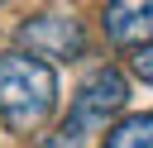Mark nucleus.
Wrapping results in <instances>:
<instances>
[{
	"mask_svg": "<svg viewBox=\"0 0 153 148\" xmlns=\"http://www.w3.org/2000/svg\"><path fill=\"white\" fill-rule=\"evenodd\" d=\"M57 110V72L19 48L0 53V119L14 134H38Z\"/></svg>",
	"mask_w": 153,
	"mask_h": 148,
	"instance_id": "nucleus-1",
	"label": "nucleus"
},
{
	"mask_svg": "<svg viewBox=\"0 0 153 148\" xmlns=\"http://www.w3.org/2000/svg\"><path fill=\"white\" fill-rule=\"evenodd\" d=\"M100 148H153V115H129L120 119Z\"/></svg>",
	"mask_w": 153,
	"mask_h": 148,
	"instance_id": "nucleus-5",
	"label": "nucleus"
},
{
	"mask_svg": "<svg viewBox=\"0 0 153 148\" xmlns=\"http://www.w3.org/2000/svg\"><path fill=\"white\" fill-rule=\"evenodd\" d=\"M100 24L115 43L143 48V43H153V0H115V5H105Z\"/></svg>",
	"mask_w": 153,
	"mask_h": 148,
	"instance_id": "nucleus-4",
	"label": "nucleus"
},
{
	"mask_svg": "<svg viewBox=\"0 0 153 148\" xmlns=\"http://www.w3.org/2000/svg\"><path fill=\"white\" fill-rule=\"evenodd\" d=\"M14 38H19V53H29V57H38V62H76L81 53H86V29H81V19L76 14H29L19 29H14Z\"/></svg>",
	"mask_w": 153,
	"mask_h": 148,
	"instance_id": "nucleus-3",
	"label": "nucleus"
},
{
	"mask_svg": "<svg viewBox=\"0 0 153 148\" xmlns=\"http://www.w3.org/2000/svg\"><path fill=\"white\" fill-rule=\"evenodd\" d=\"M124 105H129V81H124V72H120V67H96V72L76 86L72 115H67V124H62V138H53V148H62V143L76 148L86 134L105 129Z\"/></svg>",
	"mask_w": 153,
	"mask_h": 148,
	"instance_id": "nucleus-2",
	"label": "nucleus"
},
{
	"mask_svg": "<svg viewBox=\"0 0 153 148\" xmlns=\"http://www.w3.org/2000/svg\"><path fill=\"white\" fill-rule=\"evenodd\" d=\"M129 72H134L139 81H148V86H153V43H143V48H134V53H129Z\"/></svg>",
	"mask_w": 153,
	"mask_h": 148,
	"instance_id": "nucleus-6",
	"label": "nucleus"
}]
</instances>
